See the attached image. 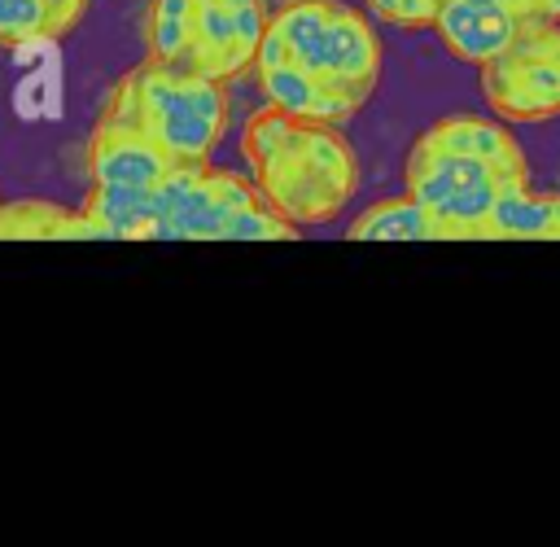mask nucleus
Masks as SVG:
<instances>
[{"mask_svg": "<svg viewBox=\"0 0 560 547\" xmlns=\"http://www.w3.org/2000/svg\"><path fill=\"white\" fill-rule=\"evenodd\" d=\"M158 197V236L166 241H223V228L236 210L254 206L262 193L258 184L219 171L210 162L201 166H171L166 179L153 188Z\"/></svg>", "mask_w": 560, "mask_h": 547, "instance_id": "423d86ee", "label": "nucleus"}, {"mask_svg": "<svg viewBox=\"0 0 560 547\" xmlns=\"http://www.w3.org/2000/svg\"><path fill=\"white\" fill-rule=\"evenodd\" d=\"M521 22L525 18L508 0H442L433 31L442 35L451 57L468 66H486L512 44Z\"/></svg>", "mask_w": 560, "mask_h": 547, "instance_id": "6e6552de", "label": "nucleus"}, {"mask_svg": "<svg viewBox=\"0 0 560 547\" xmlns=\"http://www.w3.org/2000/svg\"><path fill=\"white\" fill-rule=\"evenodd\" d=\"M175 66L210 74L219 83H232V79H241L249 70V61L241 57V44H236V26H232L228 0H197L192 39H188L184 61H175Z\"/></svg>", "mask_w": 560, "mask_h": 547, "instance_id": "9b49d317", "label": "nucleus"}, {"mask_svg": "<svg viewBox=\"0 0 560 547\" xmlns=\"http://www.w3.org/2000/svg\"><path fill=\"white\" fill-rule=\"evenodd\" d=\"M0 236H101V232L83 210L70 214L48 201H18V206H0Z\"/></svg>", "mask_w": 560, "mask_h": 547, "instance_id": "f3484780", "label": "nucleus"}, {"mask_svg": "<svg viewBox=\"0 0 560 547\" xmlns=\"http://www.w3.org/2000/svg\"><path fill=\"white\" fill-rule=\"evenodd\" d=\"M83 214L96 223L101 236H122V241L158 236V197H153V188L92 184V197H88Z\"/></svg>", "mask_w": 560, "mask_h": 547, "instance_id": "ddd939ff", "label": "nucleus"}, {"mask_svg": "<svg viewBox=\"0 0 560 547\" xmlns=\"http://www.w3.org/2000/svg\"><path fill=\"white\" fill-rule=\"evenodd\" d=\"M271 35L284 57L311 70L332 96L359 109L381 79V39L372 22L341 0H289L271 13Z\"/></svg>", "mask_w": 560, "mask_h": 547, "instance_id": "7ed1b4c3", "label": "nucleus"}, {"mask_svg": "<svg viewBox=\"0 0 560 547\" xmlns=\"http://www.w3.org/2000/svg\"><path fill=\"white\" fill-rule=\"evenodd\" d=\"M289 114L284 109H276V105H262V109H254L249 118H245V131H241V158L249 162V166H258L276 144H280V136L289 131Z\"/></svg>", "mask_w": 560, "mask_h": 547, "instance_id": "a211bd4d", "label": "nucleus"}, {"mask_svg": "<svg viewBox=\"0 0 560 547\" xmlns=\"http://www.w3.org/2000/svg\"><path fill=\"white\" fill-rule=\"evenodd\" d=\"M481 96L499 123L560 118V22L525 18L512 44L481 66Z\"/></svg>", "mask_w": 560, "mask_h": 547, "instance_id": "20e7f679", "label": "nucleus"}, {"mask_svg": "<svg viewBox=\"0 0 560 547\" xmlns=\"http://www.w3.org/2000/svg\"><path fill=\"white\" fill-rule=\"evenodd\" d=\"M420 140L433 144V149H451V153L481 158V162L499 166V171L512 175V179H529V166H525L521 144H516L512 131L499 127L494 118H481V114H451V118H438L433 127H424Z\"/></svg>", "mask_w": 560, "mask_h": 547, "instance_id": "9d476101", "label": "nucleus"}, {"mask_svg": "<svg viewBox=\"0 0 560 547\" xmlns=\"http://www.w3.org/2000/svg\"><path fill=\"white\" fill-rule=\"evenodd\" d=\"M363 4L372 9V18H381L389 26H402V31L433 26L438 9H442V0H363Z\"/></svg>", "mask_w": 560, "mask_h": 547, "instance_id": "aec40b11", "label": "nucleus"}, {"mask_svg": "<svg viewBox=\"0 0 560 547\" xmlns=\"http://www.w3.org/2000/svg\"><path fill=\"white\" fill-rule=\"evenodd\" d=\"M249 171H254L258 193L298 228L332 223L359 188L354 149L341 140L332 123L293 118L280 144Z\"/></svg>", "mask_w": 560, "mask_h": 547, "instance_id": "f03ea898", "label": "nucleus"}, {"mask_svg": "<svg viewBox=\"0 0 560 547\" xmlns=\"http://www.w3.org/2000/svg\"><path fill=\"white\" fill-rule=\"evenodd\" d=\"M197 0H149L144 9V57L149 61H184L192 39Z\"/></svg>", "mask_w": 560, "mask_h": 547, "instance_id": "dca6fc26", "label": "nucleus"}, {"mask_svg": "<svg viewBox=\"0 0 560 547\" xmlns=\"http://www.w3.org/2000/svg\"><path fill=\"white\" fill-rule=\"evenodd\" d=\"M486 236L499 241H560V197L534 193L529 179L508 184L490 210Z\"/></svg>", "mask_w": 560, "mask_h": 547, "instance_id": "f8f14e48", "label": "nucleus"}, {"mask_svg": "<svg viewBox=\"0 0 560 547\" xmlns=\"http://www.w3.org/2000/svg\"><path fill=\"white\" fill-rule=\"evenodd\" d=\"M83 9L88 0H0V44L22 48L35 39H61Z\"/></svg>", "mask_w": 560, "mask_h": 547, "instance_id": "2eb2a0df", "label": "nucleus"}, {"mask_svg": "<svg viewBox=\"0 0 560 547\" xmlns=\"http://www.w3.org/2000/svg\"><path fill=\"white\" fill-rule=\"evenodd\" d=\"M508 4H512L521 18H542V13H538V4H542V0H508Z\"/></svg>", "mask_w": 560, "mask_h": 547, "instance_id": "412c9836", "label": "nucleus"}, {"mask_svg": "<svg viewBox=\"0 0 560 547\" xmlns=\"http://www.w3.org/2000/svg\"><path fill=\"white\" fill-rule=\"evenodd\" d=\"M254 74H258V88H262L267 105L284 109L289 118L341 127V123L354 114V109H350L341 96H332L311 70H302L293 57H284L280 39L271 35V26H267V39H262V48H258V57H254Z\"/></svg>", "mask_w": 560, "mask_h": 547, "instance_id": "0eeeda50", "label": "nucleus"}, {"mask_svg": "<svg viewBox=\"0 0 560 547\" xmlns=\"http://www.w3.org/2000/svg\"><path fill=\"white\" fill-rule=\"evenodd\" d=\"M175 162L136 127L101 118L88 140V175L92 184H127V188H158Z\"/></svg>", "mask_w": 560, "mask_h": 547, "instance_id": "1a4fd4ad", "label": "nucleus"}, {"mask_svg": "<svg viewBox=\"0 0 560 547\" xmlns=\"http://www.w3.org/2000/svg\"><path fill=\"white\" fill-rule=\"evenodd\" d=\"M508 184H521V179L503 175L499 166H490L481 158L433 149L424 140L411 144V158H407V193L438 223H446L451 241H459V236H486L490 210H494V201H499V193Z\"/></svg>", "mask_w": 560, "mask_h": 547, "instance_id": "39448f33", "label": "nucleus"}, {"mask_svg": "<svg viewBox=\"0 0 560 547\" xmlns=\"http://www.w3.org/2000/svg\"><path fill=\"white\" fill-rule=\"evenodd\" d=\"M228 9H232V26H236L241 57H245V61H249V70H254V57H258V48H262V39H267L271 13H267V4H262V0H228Z\"/></svg>", "mask_w": 560, "mask_h": 547, "instance_id": "6ab92c4d", "label": "nucleus"}, {"mask_svg": "<svg viewBox=\"0 0 560 547\" xmlns=\"http://www.w3.org/2000/svg\"><path fill=\"white\" fill-rule=\"evenodd\" d=\"M101 118L144 131L179 166H201V162H210V153L223 140L228 92L210 74L144 57L109 92Z\"/></svg>", "mask_w": 560, "mask_h": 547, "instance_id": "f257e3e1", "label": "nucleus"}, {"mask_svg": "<svg viewBox=\"0 0 560 547\" xmlns=\"http://www.w3.org/2000/svg\"><path fill=\"white\" fill-rule=\"evenodd\" d=\"M350 241H451L446 223H438L411 193L402 197H385L376 206H368L350 232Z\"/></svg>", "mask_w": 560, "mask_h": 547, "instance_id": "4468645a", "label": "nucleus"}]
</instances>
